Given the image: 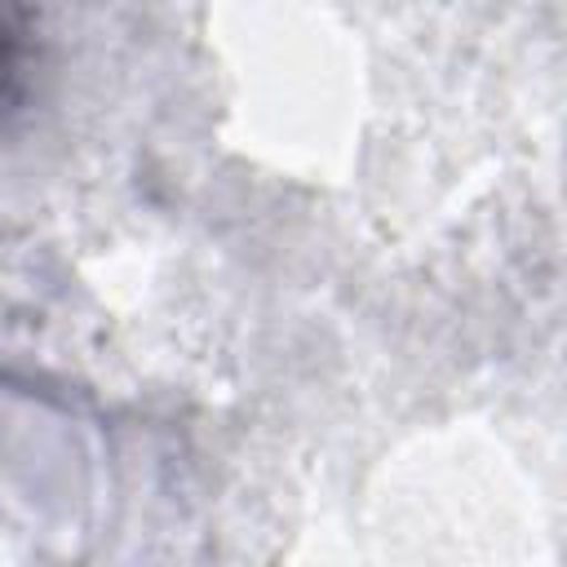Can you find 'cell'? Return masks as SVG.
I'll return each mask as SVG.
<instances>
[{"label": "cell", "instance_id": "obj_1", "mask_svg": "<svg viewBox=\"0 0 567 567\" xmlns=\"http://www.w3.org/2000/svg\"><path fill=\"white\" fill-rule=\"evenodd\" d=\"M18 75H22V35H18L13 18L0 13V106L13 97Z\"/></svg>", "mask_w": 567, "mask_h": 567}]
</instances>
